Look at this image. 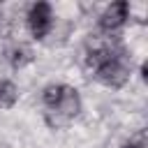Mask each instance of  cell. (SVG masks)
Instances as JSON below:
<instances>
[{"label":"cell","instance_id":"ba28073f","mask_svg":"<svg viewBox=\"0 0 148 148\" xmlns=\"http://www.w3.org/2000/svg\"><path fill=\"white\" fill-rule=\"evenodd\" d=\"M123 148H143V146H141V143H136V141H127Z\"/></svg>","mask_w":148,"mask_h":148},{"label":"cell","instance_id":"7a4b0ae2","mask_svg":"<svg viewBox=\"0 0 148 148\" xmlns=\"http://www.w3.org/2000/svg\"><path fill=\"white\" fill-rule=\"evenodd\" d=\"M79 111H81V97H79V92H76L72 86H65V88H62V97H60V102H58L53 109L46 111L44 120H46L49 127L60 130V127L69 125V123L79 116Z\"/></svg>","mask_w":148,"mask_h":148},{"label":"cell","instance_id":"5b68a950","mask_svg":"<svg viewBox=\"0 0 148 148\" xmlns=\"http://www.w3.org/2000/svg\"><path fill=\"white\" fill-rule=\"evenodd\" d=\"M9 65L14 67V69H21V67H25L30 60H32V53H30V49L28 46H23V44H18V46H14L12 51H9Z\"/></svg>","mask_w":148,"mask_h":148},{"label":"cell","instance_id":"6da1fadb","mask_svg":"<svg viewBox=\"0 0 148 148\" xmlns=\"http://www.w3.org/2000/svg\"><path fill=\"white\" fill-rule=\"evenodd\" d=\"M130 67H132V60H130L127 51L118 44H111L109 51L104 53V58L92 69V74L106 88H123L130 79Z\"/></svg>","mask_w":148,"mask_h":148},{"label":"cell","instance_id":"52a82bcc","mask_svg":"<svg viewBox=\"0 0 148 148\" xmlns=\"http://www.w3.org/2000/svg\"><path fill=\"white\" fill-rule=\"evenodd\" d=\"M62 88H65V83H49V86L44 88V92H42V102H44L46 109H53V106L60 102V97H62Z\"/></svg>","mask_w":148,"mask_h":148},{"label":"cell","instance_id":"8992f818","mask_svg":"<svg viewBox=\"0 0 148 148\" xmlns=\"http://www.w3.org/2000/svg\"><path fill=\"white\" fill-rule=\"evenodd\" d=\"M18 90L12 81H0V109H12L16 104Z\"/></svg>","mask_w":148,"mask_h":148},{"label":"cell","instance_id":"3957f363","mask_svg":"<svg viewBox=\"0 0 148 148\" xmlns=\"http://www.w3.org/2000/svg\"><path fill=\"white\" fill-rule=\"evenodd\" d=\"M53 28V9L49 2H35L28 9V30L35 39H44Z\"/></svg>","mask_w":148,"mask_h":148},{"label":"cell","instance_id":"277c9868","mask_svg":"<svg viewBox=\"0 0 148 148\" xmlns=\"http://www.w3.org/2000/svg\"><path fill=\"white\" fill-rule=\"evenodd\" d=\"M127 16H130V5H127L125 0H116V2H111V5L102 12V16H99V28H102L106 35H111V32H116V30H120V28L125 25Z\"/></svg>","mask_w":148,"mask_h":148}]
</instances>
